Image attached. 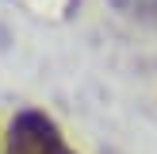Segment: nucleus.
<instances>
[{"label": "nucleus", "mask_w": 157, "mask_h": 154, "mask_svg": "<svg viewBox=\"0 0 157 154\" xmlns=\"http://www.w3.org/2000/svg\"><path fill=\"white\" fill-rule=\"evenodd\" d=\"M4 154H77L46 112H19L8 123Z\"/></svg>", "instance_id": "f257e3e1"}, {"label": "nucleus", "mask_w": 157, "mask_h": 154, "mask_svg": "<svg viewBox=\"0 0 157 154\" xmlns=\"http://www.w3.org/2000/svg\"><path fill=\"white\" fill-rule=\"evenodd\" d=\"M111 4L127 15H153L157 12V0H111Z\"/></svg>", "instance_id": "f03ea898"}]
</instances>
